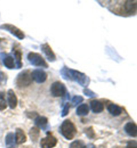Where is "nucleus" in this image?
Returning <instances> with one entry per match:
<instances>
[{
  "label": "nucleus",
  "instance_id": "obj_28",
  "mask_svg": "<svg viewBox=\"0 0 137 148\" xmlns=\"http://www.w3.org/2000/svg\"><path fill=\"white\" fill-rule=\"evenodd\" d=\"M127 148H137V143L136 141L132 140L127 142Z\"/></svg>",
  "mask_w": 137,
  "mask_h": 148
},
{
  "label": "nucleus",
  "instance_id": "obj_3",
  "mask_svg": "<svg viewBox=\"0 0 137 148\" xmlns=\"http://www.w3.org/2000/svg\"><path fill=\"white\" fill-rule=\"evenodd\" d=\"M33 82V79L32 77V73L29 69H25L21 71L20 73L17 74L15 84L17 88L19 89H23L30 86Z\"/></svg>",
  "mask_w": 137,
  "mask_h": 148
},
{
  "label": "nucleus",
  "instance_id": "obj_15",
  "mask_svg": "<svg viewBox=\"0 0 137 148\" xmlns=\"http://www.w3.org/2000/svg\"><path fill=\"white\" fill-rule=\"evenodd\" d=\"M90 108L92 112L95 114H99L103 112L104 110V105L102 102L98 100L94 99L90 102Z\"/></svg>",
  "mask_w": 137,
  "mask_h": 148
},
{
  "label": "nucleus",
  "instance_id": "obj_13",
  "mask_svg": "<svg viewBox=\"0 0 137 148\" xmlns=\"http://www.w3.org/2000/svg\"><path fill=\"white\" fill-rule=\"evenodd\" d=\"M8 102L10 109L14 110L17 107V98L14 90L10 89L8 91Z\"/></svg>",
  "mask_w": 137,
  "mask_h": 148
},
{
  "label": "nucleus",
  "instance_id": "obj_5",
  "mask_svg": "<svg viewBox=\"0 0 137 148\" xmlns=\"http://www.w3.org/2000/svg\"><path fill=\"white\" fill-rule=\"evenodd\" d=\"M28 60L32 66L35 67H44V68H48V64L45 62V60L43 58L40 53H35L31 51L28 55Z\"/></svg>",
  "mask_w": 137,
  "mask_h": 148
},
{
  "label": "nucleus",
  "instance_id": "obj_29",
  "mask_svg": "<svg viewBox=\"0 0 137 148\" xmlns=\"http://www.w3.org/2000/svg\"><path fill=\"white\" fill-rule=\"evenodd\" d=\"M6 79V75L3 71H0V85L4 82V80Z\"/></svg>",
  "mask_w": 137,
  "mask_h": 148
},
{
  "label": "nucleus",
  "instance_id": "obj_10",
  "mask_svg": "<svg viewBox=\"0 0 137 148\" xmlns=\"http://www.w3.org/2000/svg\"><path fill=\"white\" fill-rule=\"evenodd\" d=\"M41 50L44 54L45 58L49 62H54L56 61V54L54 53L53 50L51 48L50 45L48 43H43L41 45Z\"/></svg>",
  "mask_w": 137,
  "mask_h": 148
},
{
  "label": "nucleus",
  "instance_id": "obj_8",
  "mask_svg": "<svg viewBox=\"0 0 137 148\" xmlns=\"http://www.w3.org/2000/svg\"><path fill=\"white\" fill-rule=\"evenodd\" d=\"M12 54L14 56V59L15 61V64L17 69H20L22 67V52L20 47L18 45H14L12 50Z\"/></svg>",
  "mask_w": 137,
  "mask_h": 148
},
{
  "label": "nucleus",
  "instance_id": "obj_2",
  "mask_svg": "<svg viewBox=\"0 0 137 148\" xmlns=\"http://www.w3.org/2000/svg\"><path fill=\"white\" fill-rule=\"evenodd\" d=\"M60 75L64 79L76 82L80 86L85 88L89 86L90 82V77L85 73L67 66H64L60 69Z\"/></svg>",
  "mask_w": 137,
  "mask_h": 148
},
{
  "label": "nucleus",
  "instance_id": "obj_25",
  "mask_svg": "<svg viewBox=\"0 0 137 148\" xmlns=\"http://www.w3.org/2000/svg\"><path fill=\"white\" fill-rule=\"evenodd\" d=\"M83 93L86 96L88 97H97L96 93H94V91H92L91 90L88 88H84L83 90Z\"/></svg>",
  "mask_w": 137,
  "mask_h": 148
},
{
  "label": "nucleus",
  "instance_id": "obj_24",
  "mask_svg": "<svg viewBox=\"0 0 137 148\" xmlns=\"http://www.w3.org/2000/svg\"><path fill=\"white\" fill-rule=\"evenodd\" d=\"M84 101L83 97L80 96V95H75L72 99V104L73 107H76L78 104L82 103Z\"/></svg>",
  "mask_w": 137,
  "mask_h": 148
},
{
  "label": "nucleus",
  "instance_id": "obj_12",
  "mask_svg": "<svg viewBox=\"0 0 137 148\" xmlns=\"http://www.w3.org/2000/svg\"><path fill=\"white\" fill-rule=\"evenodd\" d=\"M0 58L2 61L3 66L6 68L9 69H13L16 67V64H15L14 59L13 56L6 53H0Z\"/></svg>",
  "mask_w": 137,
  "mask_h": 148
},
{
  "label": "nucleus",
  "instance_id": "obj_6",
  "mask_svg": "<svg viewBox=\"0 0 137 148\" xmlns=\"http://www.w3.org/2000/svg\"><path fill=\"white\" fill-rule=\"evenodd\" d=\"M66 92V87L62 82H55L51 85L50 93L53 97H64Z\"/></svg>",
  "mask_w": 137,
  "mask_h": 148
},
{
  "label": "nucleus",
  "instance_id": "obj_18",
  "mask_svg": "<svg viewBox=\"0 0 137 148\" xmlns=\"http://www.w3.org/2000/svg\"><path fill=\"white\" fill-rule=\"evenodd\" d=\"M6 148H17V144L15 141L14 134L13 133H8L6 137Z\"/></svg>",
  "mask_w": 137,
  "mask_h": 148
},
{
  "label": "nucleus",
  "instance_id": "obj_11",
  "mask_svg": "<svg viewBox=\"0 0 137 148\" xmlns=\"http://www.w3.org/2000/svg\"><path fill=\"white\" fill-rule=\"evenodd\" d=\"M32 77L34 81L38 84H43L46 81L48 75L42 69H35L32 72Z\"/></svg>",
  "mask_w": 137,
  "mask_h": 148
},
{
  "label": "nucleus",
  "instance_id": "obj_1",
  "mask_svg": "<svg viewBox=\"0 0 137 148\" xmlns=\"http://www.w3.org/2000/svg\"><path fill=\"white\" fill-rule=\"evenodd\" d=\"M108 10L114 15L129 17L136 15L137 1H108Z\"/></svg>",
  "mask_w": 137,
  "mask_h": 148
},
{
  "label": "nucleus",
  "instance_id": "obj_30",
  "mask_svg": "<svg viewBox=\"0 0 137 148\" xmlns=\"http://www.w3.org/2000/svg\"><path fill=\"white\" fill-rule=\"evenodd\" d=\"M86 148H96L94 145L92 144V143H90V144H88V145L86 146Z\"/></svg>",
  "mask_w": 137,
  "mask_h": 148
},
{
  "label": "nucleus",
  "instance_id": "obj_23",
  "mask_svg": "<svg viewBox=\"0 0 137 148\" xmlns=\"http://www.w3.org/2000/svg\"><path fill=\"white\" fill-rule=\"evenodd\" d=\"M7 108V103L3 92H0V111H3Z\"/></svg>",
  "mask_w": 137,
  "mask_h": 148
},
{
  "label": "nucleus",
  "instance_id": "obj_20",
  "mask_svg": "<svg viewBox=\"0 0 137 148\" xmlns=\"http://www.w3.org/2000/svg\"><path fill=\"white\" fill-rule=\"evenodd\" d=\"M89 113V107L86 103L79 106L76 110V114L78 116H85Z\"/></svg>",
  "mask_w": 137,
  "mask_h": 148
},
{
  "label": "nucleus",
  "instance_id": "obj_4",
  "mask_svg": "<svg viewBox=\"0 0 137 148\" xmlns=\"http://www.w3.org/2000/svg\"><path fill=\"white\" fill-rule=\"evenodd\" d=\"M60 132L63 137L68 140H72L77 132L75 125L69 119H66L61 124Z\"/></svg>",
  "mask_w": 137,
  "mask_h": 148
},
{
  "label": "nucleus",
  "instance_id": "obj_7",
  "mask_svg": "<svg viewBox=\"0 0 137 148\" xmlns=\"http://www.w3.org/2000/svg\"><path fill=\"white\" fill-rule=\"evenodd\" d=\"M0 29L9 32L19 40H23L25 38L24 33L16 26L10 24V23H4V24L0 25Z\"/></svg>",
  "mask_w": 137,
  "mask_h": 148
},
{
  "label": "nucleus",
  "instance_id": "obj_27",
  "mask_svg": "<svg viewBox=\"0 0 137 148\" xmlns=\"http://www.w3.org/2000/svg\"><path fill=\"white\" fill-rule=\"evenodd\" d=\"M70 108V104L69 103H66V105L64 106V108H63V110H62V114H61V116H62V117H65V116H66V115H68V113H69Z\"/></svg>",
  "mask_w": 137,
  "mask_h": 148
},
{
  "label": "nucleus",
  "instance_id": "obj_21",
  "mask_svg": "<svg viewBox=\"0 0 137 148\" xmlns=\"http://www.w3.org/2000/svg\"><path fill=\"white\" fill-rule=\"evenodd\" d=\"M29 135L32 141L33 142H36V141H38L39 137H40V130L37 127H32L30 130Z\"/></svg>",
  "mask_w": 137,
  "mask_h": 148
},
{
  "label": "nucleus",
  "instance_id": "obj_19",
  "mask_svg": "<svg viewBox=\"0 0 137 148\" xmlns=\"http://www.w3.org/2000/svg\"><path fill=\"white\" fill-rule=\"evenodd\" d=\"M108 111L113 116H118L122 113V108L114 103H110L108 106Z\"/></svg>",
  "mask_w": 137,
  "mask_h": 148
},
{
  "label": "nucleus",
  "instance_id": "obj_22",
  "mask_svg": "<svg viewBox=\"0 0 137 148\" xmlns=\"http://www.w3.org/2000/svg\"><path fill=\"white\" fill-rule=\"evenodd\" d=\"M70 148H86V146L82 140H76L70 143Z\"/></svg>",
  "mask_w": 137,
  "mask_h": 148
},
{
  "label": "nucleus",
  "instance_id": "obj_17",
  "mask_svg": "<svg viewBox=\"0 0 137 148\" xmlns=\"http://www.w3.org/2000/svg\"><path fill=\"white\" fill-rule=\"evenodd\" d=\"M35 124L38 128H40L43 130H46L48 124V118L43 116H38L35 119Z\"/></svg>",
  "mask_w": 137,
  "mask_h": 148
},
{
  "label": "nucleus",
  "instance_id": "obj_9",
  "mask_svg": "<svg viewBox=\"0 0 137 148\" xmlns=\"http://www.w3.org/2000/svg\"><path fill=\"white\" fill-rule=\"evenodd\" d=\"M57 139L48 133V136L41 140L40 147L42 148H53L57 144Z\"/></svg>",
  "mask_w": 137,
  "mask_h": 148
},
{
  "label": "nucleus",
  "instance_id": "obj_14",
  "mask_svg": "<svg viewBox=\"0 0 137 148\" xmlns=\"http://www.w3.org/2000/svg\"><path fill=\"white\" fill-rule=\"evenodd\" d=\"M14 138L16 144H22L27 141V137L25 136V132L21 128H17L16 130Z\"/></svg>",
  "mask_w": 137,
  "mask_h": 148
},
{
  "label": "nucleus",
  "instance_id": "obj_16",
  "mask_svg": "<svg viewBox=\"0 0 137 148\" xmlns=\"http://www.w3.org/2000/svg\"><path fill=\"white\" fill-rule=\"evenodd\" d=\"M125 131L130 136L135 138L137 136V127L134 123L129 122L126 124L125 126Z\"/></svg>",
  "mask_w": 137,
  "mask_h": 148
},
{
  "label": "nucleus",
  "instance_id": "obj_26",
  "mask_svg": "<svg viewBox=\"0 0 137 148\" xmlns=\"http://www.w3.org/2000/svg\"><path fill=\"white\" fill-rule=\"evenodd\" d=\"M85 134H86V136H88V138H94V130H93L92 127H89V128H87V129L85 130Z\"/></svg>",
  "mask_w": 137,
  "mask_h": 148
}]
</instances>
